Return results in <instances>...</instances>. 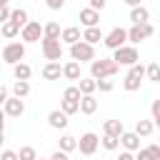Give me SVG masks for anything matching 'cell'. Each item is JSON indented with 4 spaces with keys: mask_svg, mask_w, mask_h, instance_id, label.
<instances>
[{
    "mask_svg": "<svg viewBox=\"0 0 160 160\" xmlns=\"http://www.w3.org/2000/svg\"><path fill=\"white\" fill-rule=\"evenodd\" d=\"M145 150H148V155H150V160H160V145H158V142H152V145H148Z\"/></svg>",
    "mask_w": 160,
    "mask_h": 160,
    "instance_id": "d590c367",
    "label": "cell"
},
{
    "mask_svg": "<svg viewBox=\"0 0 160 160\" xmlns=\"http://www.w3.org/2000/svg\"><path fill=\"white\" fill-rule=\"evenodd\" d=\"M135 160H150V155H148V150H145V148H140V150L135 152Z\"/></svg>",
    "mask_w": 160,
    "mask_h": 160,
    "instance_id": "60d3db41",
    "label": "cell"
},
{
    "mask_svg": "<svg viewBox=\"0 0 160 160\" xmlns=\"http://www.w3.org/2000/svg\"><path fill=\"white\" fill-rule=\"evenodd\" d=\"M0 32H2L5 38H15V35H20V25H15L12 20H8V22L0 25Z\"/></svg>",
    "mask_w": 160,
    "mask_h": 160,
    "instance_id": "f1b7e54d",
    "label": "cell"
},
{
    "mask_svg": "<svg viewBox=\"0 0 160 160\" xmlns=\"http://www.w3.org/2000/svg\"><path fill=\"white\" fill-rule=\"evenodd\" d=\"M102 38H105V35L100 32V28H85V32H82V40H85L88 45H92V48H95Z\"/></svg>",
    "mask_w": 160,
    "mask_h": 160,
    "instance_id": "ffe728a7",
    "label": "cell"
},
{
    "mask_svg": "<svg viewBox=\"0 0 160 160\" xmlns=\"http://www.w3.org/2000/svg\"><path fill=\"white\" fill-rule=\"evenodd\" d=\"M40 48H42L45 60H50V62H58V60L62 58V42H60V40H48V38H42V40H40Z\"/></svg>",
    "mask_w": 160,
    "mask_h": 160,
    "instance_id": "52a82bcc",
    "label": "cell"
},
{
    "mask_svg": "<svg viewBox=\"0 0 160 160\" xmlns=\"http://www.w3.org/2000/svg\"><path fill=\"white\" fill-rule=\"evenodd\" d=\"M122 132H125V125H122V120H105V122H102V135L120 138Z\"/></svg>",
    "mask_w": 160,
    "mask_h": 160,
    "instance_id": "5bb4252c",
    "label": "cell"
},
{
    "mask_svg": "<svg viewBox=\"0 0 160 160\" xmlns=\"http://www.w3.org/2000/svg\"><path fill=\"white\" fill-rule=\"evenodd\" d=\"M60 25L58 22H48L45 28H42V38H48V40H60Z\"/></svg>",
    "mask_w": 160,
    "mask_h": 160,
    "instance_id": "4316f807",
    "label": "cell"
},
{
    "mask_svg": "<svg viewBox=\"0 0 160 160\" xmlns=\"http://www.w3.org/2000/svg\"><path fill=\"white\" fill-rule=\"evenodd\" d=\"M145 78L152 80V82H160V65H158V62H150V65L145 68Z\"/></svg>",
    "mask_w": 160,
    "mask_h": 160,
    "instance_id": "4dcf8cb0",
    "label": "cell"
},
{
    "mask_svg": "<svg viewBox=\"0 0 160 160\" xmlns=\"http://www.w3.org/2000/svg\"><path fill=\"white\" fill-rule=\"evenodd\" d=\"M90 8H92V10H98V12H100V10H102V8H105V0H90Z\"/></svg>",
    "mask_w": 160,
    "mask_h": 160,
    "instance_id": "b9f144b4",
    "label": "cell"
},
{
    "mask_svg": "<svg viewBox=\"0 0 160 160\" xmlns=\"http://www.w3.org/2000/svg\"><path fill=\"white\" fill-rule=\"evenodd\" d=\"M78 88H80V95H92L98 90V82L92 78H80L78 80Z\"/></svg>",
    "mask_w": 160,
    "mask_h": 160,
    "instance_id": "d4e9b609",
    "label": "cell"
},
{
    "mask_svg": "<svg viewBox=\"0 0 160 160\" xmlns=\"http://www.w3.org/2000/svg\"><path fill=\"white\" fill-rule=\"evenodd\" d=\"M98 145H100V138H98L95 132H85V135H80V140H78V150H80L82 155H92V152L98 150Z\"/></svg>",
    "mask_w": 160,
    "mask_h": 160,
    "instance_id": "30bf717a",
    "label": "cell"
},
{
    "mask_svg": "<svg viewBox=\"0 0 160 160\" xmlns=\"http://www.w3.org/2000/svg\"><path fill=\"white\" fill-rule=\"evenodd\" d=\"M62 78H68V80H80V78H82V75H80V62H75V60L65 62V65H62Z\"/></svg>",
    "mask_w": 160,
    "mask_h": 160,
    "instance_id": "d6986e66",
    "label": "cell"
},
{
    "mask_svg": "<svg viewBox=\"0 0 160 160\" xmlns=\"http://www.w3.org/2000/svg\"><path fill=\"white\" fill-rule=\"evenodd\" d=\"M50 160H68V152L58 150V152H52V155H50Z\"/></svg>",
    "mask_w": 160,
    "mask_h": 160,
    "instance_id": "7bdbcfd3",
    "label": "cell"
},
{
    "mask_svg": "<svg viewBox=\"0 0 160 160\" xmlns=\"http://www.w3.org/2000/svg\"><path fill=\"white\" fill-rule=\"evenodd\" d=\"M155 32V28L150 25V22H142V25H132L130 30H128V40L132 42V45H138L140 40H145V38H150Z\"/></svg>",
    "mask_w": 160,
    "mask_h": 160,
    "instance_id": "ba28073f",
    "label": "cell"
},
{
    "mask_svg": "<svg viewBox=\"0 0 160 160\" xmlns=\"http://www.w3.org/2000/svg\"><path fill=\"white\" fill-rule=\"evenodd\" d=\"M118 160H135V152H128V150H122V152L118 155Z\"/></svg>",
    "mask_w": 160,
    "mask_h": 160,
    "instance_id": "ee69618b",
    "label": "cell"
},
{
    "mask_svg": "<svg viewBox=\"0 0 160 160\" xmlns=\"http://www.w3.org/2000/svg\"><path fill=\"white\" fill-rule=\"evenodd\" d=\"M158 145H160V142H158Z\"/></svg>",
    "mask_w": 160,
    "mask_h": 160,
    "instance_id": "f5cc1de1",
    "label": "cell"
},
{
    "mask_svg": "<svg viewBox=\"0 0 160 160\" xmlns=\"http://www.w3.org/2000/svg\"><path fill=\"white\" fill-rule=\"evenodd\" d=\"M20 38H22L25 42H38V40H42V25H40L38 20H30V22L20 30Z\"/></svg>",
    "mask_w": 160,
    "mask_h": 160,
    "instance_id": "9c48e42d",
    "label": "cell"
},
{
    "mask_svg": "<svg viewBox=\"0 0 160 160\" xmlns=\"http://www.w3.org/2000/svg\"><path fill=\"white\" fill-rule=\"evenodd\" d=\"M120 145H122L128 152H138V150H140V135H135V132H122V135H120Z\"/></svg>",
    "mask_w": 160,
    "mask_h": 160,
    "instance_id": "9a60e30c",
    "label": "cell"
},
{
    "mask_svg": "<svg viewBox=\"0 0 160 160\" xmlns=\"http://www.w3.org/2000/svg\"><path fill=\"white\" fill-rule=\"evenodd\" d=\"M60 110H62V112L70 118V115L80 112V102H78V100H62V102H60Z\"/></svg>",
    "mask_w": 160,
    "mask_h": 160,
    "instance_id": "f546056e",
    "label": "cell"
},
{
    "mask_svg": "<svg viewBox=\"0 0 160 160\" xmlns=\"http://www.w3.org/2000/svg\"><path fill=\"white\" fill-rule=\"evenodd\" d=\"M70 58L75 60V62H92L95 60V48L92 45H88L85 40H80V42H75V45H70Z\"/></svg>",
    "mask_w": 160,
    "mask_h": 160,
    "instance_id": "277c9868",
    "label": "cell"
},
{
    "mask_svg": "<svg viewBox=\"0 0 160 160\" xmlns=\"http://www.w3.org/2000/svg\"><path fill=\"white\" fill-rule=\"evenodd\" d=\"M2 130H5V112H2V108H0V135H2Z\"/></svg>",
    "mask_w": 160,
    "mask_h": 160,
    "instance_id": "bcb514c9",
    "label": "cell"
},
{
    "mask_svg": "<svg viewBox=\"0 0 160 160\" xmlns=\"http://www.w3.org/2000/svg\"><path fill=\"white\" fill-rule=\"evenodd\" d=\"M8 2H10V0H0V5H8Z\"/></svg>",
    "mask_w": 160,
    "mask_h": 160,
    "instance_id": "681fc988",
    "label": "cell"
},
{
    "mask_svg": "<svg viewBox=\"0 0 160 160\" xmlns=\"http://www.w3.org/2000/svg\"><path fill=\"white\" fill-rule=\"evenodd\" d=\"M95 110H98V100L92 95H82L80 98V112L82 115H92Z\"/></svg>",
    "mask_w": 160,
    "mask_h": 160,
    "instance_id": "44dd1931",
    "label": "cell"
},
{
    "mask_svg": "<svg viewBox=\"0 0 160 160\" xmlns=\"http://www.w3.org/2000/svg\"><path fill=\"white\" fill-rule=\"evenodd\" d=\"M152 125H158V128H160V118H158V120H152Z\"/></svg>",
    "mask_w": 160,
    "mask_h": 160,
    "instance_id": "c3c4849f",
    "label": "cell"
},
{
    "mask_svg": "<svg viewBox=\"0 0 160 160\" xmlns=\"http://www.w3.org/2000/svg\"><path fill=\"white\" fill-rule=\"evenodd\" d=\"M28 92H30V82H28V80H15V85H12V95L22 100Z\"/></svg>",
    "mask_w": 160,
    "mask_h": 160,
    "instance_id": "83f0119b",
    "label": "cell"
},
{
    "mask_svg": "<svg viewBox=\"0 0 160 160\" xmlns=\"http://www.w3.org/2000/svg\"><path fill=\"white\" fill-rule=\"evenodd\" d=\"M125 40H128V30H125V28H112V30L102 38V45H105L108 50H118V48L125 45Z\"/></svg>",
    "mask_w": 160,
    "mask_h": 160,
    "instance_id": "8992f818",
    "label": "cell"
},
{
    "mask_svg": "<svg viewBox=\"0 0 160 160\" xmlns=\"http://www.w3.org/2000/svg\"><path fill=\"white\" fill-rule=\"evenodd\" d=\"M10 20H12L15 25H20V30L30 22V20H28V10H25V8H15V10H10Z\"/></svg>",
    "mask_w": 160,
    "mask_h": 160,
    "instance_id": "7402d4cb",
    "label": "cell"
},
{
    "mask_svg": "<svg viewBox=\"0 0 160 160\" xmlns=\"http://www.w3.org/2000/svg\"><path fill=\"white\" fill-rule=\"evenodd\" d=\"M5 100H8V88L0 85V105H5Z\"/></svg>",
    "mask_w": 160,
    "mask_h": 160,
    "instance_id": "f6af8a7d",
    "label": "cell"
},
{
    "mask_svg": "<svg viewBox=\"0 0 160 160\" xmlns=\"http://www.w3.org/2000/svg\"><path fill=\"white\" fill-rule=\"evenodd\" d=\"M0 145H2V135H0Z\"/></svg>",
    "mask_w": 160,
    "mask_h": 160,
    "instance_id": "f907efd6",
    "label": "cell"
},
{
    "mask_svg": "<svg viewBox=\"0 0 160 160\" xmlns=\"http://www.w3.org/2000/svg\"><path fill=\"white\" fill-rule=\"evenodd\" d=\"M8 20H10V8L8 5H0V25L8 22Z\"/></svg>",
    "mask_w": 160,
    "mask_h": 160,
    "instance_id": "74e56055",
    "label": "cell"
},
{
    "mask_svg": "<svg viewBox=\"0 0 160 160\" xmlns=\"http://www.w3.org/2000/svg\"><path fill=\"white\" fill-rule=\"evenodd\" d=\"M82 40V32H80V28H65L62 32H60V42H65V45H75V42H80Z\"/></svg>",
    "mask_w": 160,
    "mask_h": 160,
    "instance_id": "2e32d148",
    "label": "cell"
},
{
    "mask_svg": "<svg viewBox=\"0 0 160 160\" xmlns=\"http://www.w3.org/2000/svg\"><path fill=\"white\" fill-rule=\"evenodd\" d=\"M80 22H82L85 28H98V22H100V12L92 10V8H82V10H80Z\"/></svg>",
    "mask_w": 160,
    "mask_h": 160,
    "instance_id": "4fadbf2b",
    "label": "cell"
},
{
    "mask_svg": "<svg viewBox=\"0 0 160 160\" xmlns=\"http://www.w3.org/2000/svg\"><path fill=\"white\" fill-rule=\"evenodd\" d=\"M142 78H145V65L135 62V65H130V70H128V75H125V80H122V88H125L128 92H135V90H140Z\"/></svg>",
    "mask_w": 160,
    "mask_h": 160,
    "instance_id": "3957f363",
    "label": "cell"
},
{
    "mask_svg": "<svg viewBox=\"0 0 160 160\" xmlns=\"http://www.w3.org/2000/svg\"><path fill=\"white\" fill-rule=\"evenodd\" d=\"M60 75H62V65L60 62H48L42 68V78L45 80H60Z\"/></svg>",
    "mask_w": 160,
    "mask_h": 160,
    "instance_id": "ac0fdd59",
    "label": "cell"
},
{
    "mask_svg": "<svg viewBox=\"0 0 160 160\" xmlns=\"http://www.w3.org/2000/svg\"><path fill=\"white\" fill-rule=\"evenodd\" d=\"M98 82V90H102V92H110L112 88H115V82L110 80V78H102V80H95Z\"/></svg>",
    "mask_w": 160,
    "mask_h": 160,
    "instance_id": "e575fe53",
    "label": "cell"
},
{
    "mask_svg": "<svg viewBox=\"0 0 160 160\" xmlns=\"http://www.w3.org/2000/svg\"><path fill=\"white\" fill-rule=\"evenodd\" d=\"M12 75H15V80H30L32 68L28 62H18V65H12Z\"/></svg>",
    "mask_w": 160,
    "mask_h": 160,
    "instance_id": "603a6c76",
    "label": "cell"
},
{
    "mask_svg": "<svg viewBox=\"0 0 160 160\" xmlns=\"http://www.w3.org/2000/svg\"><path fill=\"white\" fill-rule=\"evenodd\" d=\"M22 58H25V42H8V45L2 48V60H5L8 65L22 62Z\"/></svg>",
    "mask_w": 160,
    "mask_h": 160,
    "instance_id": "5b68a950",
    "label": "cell"
},
{
    "mask_svg": "<svg viewBox=\"0 0 160 160\" xmlns=\"http://www.w3.org/2000/svg\"><path fill=\"white\" fill-rule=\"evenodd\" d=\"M18 160H38V152H35V148H32V145H25V148H20V152H18Z\"/></svg>",
    "mask_w": 160,
    "mask_h": 160,
    "instance_id": "1f68e13d",
    "label": "cell"
},
{
    "mask_svg": "<svg viewBox=\"0 0 160 160\" xmlns=\"http://www.w3.org/2000/svg\"><path fill=\"white\" fill-rule=\"evenodd\" d=\"M150 112H152V120H158V118H160V98H158V100H152Z\"/></svg>",
    "mask_w": 160,
    "mask_h": 160,
    "instance_id": "8d00e7d4",
    "label": "cell"
},
{
    "mask_svg": "<svg viewBox=\"0 0 160 160\" xmlns=\"http://www.w3.org/2000/svg\"><path fill=\"white\" fill-rule=\"evenodd\" d=\"M158 45H160V42H158Z\"/></svg>",
    "mask_w": 160,
    "mask_h": 160,
    "instance_id": "816d5d0a",
    "label": "cell"
},
{
    "mask_svg": "<svg viewBox=\"0 0 160 160\" xmlns=\"http://www.w3.org/2000/svg\"><path fill=\"white\" fill-rule=\"evenodd\" d=\"M100 145H102L105 150H118V148H120V138H110V135H102Z\"/></svg>",
    "mask_w": 160,
    "mask_h": 160,
    "instance_id": "836d02e7",
    "label": "cell"
},
{
    "mask_svg": "<svg viewBox=\"0 0 160 160\" xmlns=\"http://www.w3.org/2000/svg\"><path fill=\"white\" fill-rule=\"evenodd\" d=\"M2 112H5V115H10V118H20V115L25 112V102H22L20 98H15V95H12V98H8V100H5Z\"/></svg>",
    "mask_w": 160,
    "mask_h": 160,
    "instance_id": "8fae6325",
    "label": "cell"
},
{
    "mask_svg": "<svg viewBox=\"0 0 160 160\" xmlns=\"http://www.w3.org/2000/svg\"><path fill=\"white\" fill-rule=\"evenodd\" d=\"M58 150H62V152H72V150H78V138H72V135H62L60 140H58Z\"/></svg>",
    "mask_w": 160,
    "mask_h": 160,
    "instance_id": "484cf974",
    "label": "cell"
},
{
    "mask_svg": "<svg viewBox=\"0 0 160 160\" xmlns=\"http://www.w3.org/2000/svg\"><path fill=\"white\" fill-rule=\"evenodd\" d=\"M122 2H125V5H130V8H138V5H140V0H122Z\"/></svg>",
    "mask_w": 160,
    "mask_h": 160,
    "instance_id": "7dc6e473",
    "label": "cell"
},
{
    "mask_svg": "<svg viewBox=\"0 0 160 160\" xmlns=\"http://www.w3.org/2000/svg\"><path fill=\"white\" fill-rule=\"evenodd\" d=\"M112 60H115V65L120 68V65H135L138 60H140V55H138V48L135 45H122V48H118V50H112Z\"/></svg>",
    "mask_w": 160,
    "mask_h": 160,
    "instance_id": "7a4b0ae2",
    "label": "cell"
},
{
    "mask_svg": "<svg viewBox=\"0 0 160 160\" xmlns=\"http://www.w3.org/2000/svg\"><path fill=\"white\" fill-rule=\"evenodd\" d=\"M80 88L78 85H70V88H65V92H62V100H78L80 102Z\"/></svg>",
    "mask_w": 160,
    "mask_h": 160,
    "instance_id": "d6a6232c",
    "label": "cell"
},
{
    "mask_svg": "<svg viewBox=\"0 0 160 160\" xmlns=\"http://www.w3.org/2000/svg\"><path fill=\"white\" fill-rule=\"evenodd\" d=\"M45 5H48L50 10H62V5H65V0H45Z\"/></svg>",
    "mask_w": 160,
    "mask_h": 160,
    "instance_id": "f35d334b",
    "label": "cell"
},
{
    "mask_svg": "<svg viewBox=\"0 0 160 160\" xmlns=\"http://www.w3.org/2000/svg\"><path fill=\"white\" fill-rule=\"evenodd\" d=\"M152 130H155L152 120H138L132 132H135V135H140V138H148V135H152Z\"/></svg>",
    "mask_w": 160,
    "mask_h": 160,
    "instance_id": "cb8c5ba5",
    "label": "cell"
},
{
    "mask_svg": "<svg viewBox=\"0 0 160 160\" xmlns=\"http://www.w3.org/2000/svg\"><path fill=\"white\" fill-rule=\"evenodd\" d=\"M0 160H18V152L15 150H2L0 152Z\"/></svg>",
    "mask_w": 160,
    "mask_h": 160,
    "instance_id": "ab89813d",
    "label": "cell"
},
{
    "mask_svg": "<svg viewBox=\"0 0 160 160\" xmlns=\"http://www.w3.org/2000/svg\"><path fill=\"white\" fill-rule=\"evenodd\" d=\"M48 125L55 128V130H65L68 128V115L62 110H50L48 112Z\"/></svg>",
    "mask_w": 160,
    "mask_h": 160,
    "instance_id": "7c38bea8",
    "label": "cell"
},
{
    "mask_svg": "<svg viewBox=\"0 0 160 160\" xmlns=\"http://www.w3.org/2000/svg\"><path fill=\"white\" fill-rule=\"evenodd\" d=\"M130 20H132V25H142V22H148V20H150V12H148V8H142V5H138V8H130Z\"/></svg>",
    "mask_w": 160,
    "mask_h": 160,
    "instance_id": "e0dca14e",
    "label": "cell"
},
{
    "mask_svg": "<svg viewBox=\"0 0 160 160\" xmlns=\"http://www.w3.org/2000/svg\"><path fill=\"white\" fill-rule=\"evenodd\" d=\"M120 68L115 65L112 58H100V60H92L90 62V78L92 80H102V78H112Z\"/></svg>",
    "mask_w": 160,
    "mask_h": 160,
    "instance_id": "6da1fadb",
    "label": "cell"
}]
</instances>
